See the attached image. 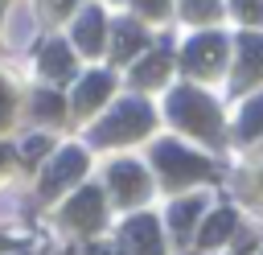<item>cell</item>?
<instances>
[{
    "instance_id": "cell-4",
    "label": "cell",
    "mask_w": 263,
    "mask_h": 255,
    "mask_svg": "<svg viewBox=\"0 0 263 255\" xmlns=\"http://www.w3.org/2000/svg\"><path fill=\"white\" fill-rule=\"evenodd\" d=\"M218 58H222V37H214V33L197 37V41L185 49V66H189V70H210V66H218Z\"/></svg>"
},
{
    "instance_id": "cell-22",
    "label": "cell",
    "mask_w": 263,
    "mask_h": 255,
    "mask_svg": "<svg viewBox=\"0 0 263 255\" xmlns=\"http://www.w3.org/2000/svg\"><path fill=\"white\" fill-rule=\"evenodd\" d=\"M4 115H8V90L0 86V119H4Z\"/></svg>"
},
{
    "instance_id": "cell-3",
    "label": "cell",
    "mask_w": 263,
    "mask_h": 255,
    "mask_svg": "<svg viewBox=\"0 0 263 255\" xmlns=\"http://www.w3.org/2000/svg\"><path fill=\"white\" fill-rule=\"evenodd\" d=\"M156 160H160V169H164L168 177H181V181H189V177H210V165H205L201 156H193V152H181L177 144H160V148H156Z\"/></svg>"
},
{
    "instance_id": "cell-7",
    "label": "cell",
    "mask_w": 263,
    "mask_h": 255,
    "mask_svg": "<svg viewBox=\"0 0 263 255\" xmlns=\"http://www.w3.org/2000/svg\"><path fill=\"white\" fill-rule=\"evenodd\" d=\"M111 185H115V193H119L123 202L140 197V189H144V173H140V165H115V169H111Z\"/></svg>"
},
{
    "instance_id": "cell-13",
    "label": "cell",
    "mask_w": 263,
    "mask_h": 255,
    "mask_svg": "<svg viewBox=\"0 0 263 255\" xmlns=\"http://www.w3.org/2000/svg\"><path fill=\"white\" fill-rule=\"evenodd\" d=\"M41 62H45V74H66V70H70V53H66L62 45H45Z\"/></svg>"
},
{
    "instance_id": "cell-11",
    "label": "cell",
    "mask_w": 263,
    "mask_h": 255,
    "mask_svg": "<svg viewBox=\"0 0 263 255\" xmlns=\"http://www.w3.org/2000/svg\"><path fill=\"white\" fill-rule=\"evenodd\" d=\"M107 86H111V82H107V74H90V78L78 86V107H90V103H99Z\"/></svg>"
},
{
    "instance_id": "cell-5",
    "label": "cell",
    "mask_w": 263,
    "mask_h": 255,
    "mask_svg": "<svg viewBox=\"0 0 263 255\" xmlns=\"http://www.w3.org/2000/svg\"><path fill=\"white\" fill-rule=\"evenodd\" d=\"M123 239L136 247V255H160V234H156V222H152V218H136V222H127Z\"/></svg>"
},
{
    "instance_id": "cell-19",
    "label": "cell",
    "mask_w": 263,
    "mask_h": 255,
    "mask_svg": "<svg viewBox=\"0 0 263 255\" xmlns=\"http://www.w3.org/2000/svg\"><path fill=\"white\" fill-rule=\"evenodd\" d=\"M58 107H62V103H58V99H53V95H49V99H41V103H37V111H41V115H45V111H49V115H58Z\"/></svg>"
},
{
    "instance_id": "cell-6",
    "label": "cell",
    "mask_w": 263,
    "mask_h": 255,
    "mask_svg": "<svg viewBox=\"0 0 263 255\" xmlns=\"http://www.w3.org/2000/svg\"><path fill=\"white\" fill-rule=\"evenodd\" d=\"M82 165H86V156H82L78 148H66V152L58 156V165L45 173V193H49V189H58L62 181H70L74 173H82Z\"/></svg>"
},
{
    "instance_id": "cell-17",
    "label": "cell",
    "mask_w": 263,
    "mask_h": 255,
    "mask_svg": "<svg viewBox=\"0 0 263 255\" xmlns=\"http://www.w3.org/2000/svg\"><path fill=\"white\" fill-rule=\"evenodd\" d=\"M238 8H242L251 21H259V16H263V4H259V0H238Z\"/></svg>"
},
{
    "instance_id": "cell-9",
    "label": "cell",
    "mask_w": 263,
    "mask_h": 255,
    "mask_svg": "<svg viewBox=\"0 0 263 255\" xmlns=\"http://www.w3.org/2000/svg\"><path fill=\"white\" fill-rule=\"evenodd\" d=\"M99 25H103V21H99V12H95V8H86V12H82V21H78V33H74V37H78V45H82L86 53H95V49H99Z\"/></svg>"
},
{
    "instance_id": "cell-16",
    "label": "cell",
    "mask_w": 263,
    "mask_h": 255,
    "mask_svg": "<svg viewBox=\"0 0 263 255\" xmlns=\"http://www.w3.org/2000/svg\"><path fill=\"white\" fill-rule=\"evenodd\" d=\"M259 128H263V99H255L242 111V132H259Z\"/></svg>"
},
{
    "instance_id": "cell-23",
    "label": "cell",
    "mask_w": 263,
    "mask_h": 255,
    "mask_svg": "<svg viewBox=\"0 0 263 255\" xmlns=\"http://www.w3.org/2000/svg\"><path fill=\"white\" fill-rule=\"evenodd\" d=\"M4 156H8V148H0V160H4Z\"/></svg>"
},
{
    "instance_id": "cell-10",
    "label": "cell",
    "mask_w": 263,
    "mask_h": 255,
    "mask_svg": "<svg viewBox=\"0 0 263 255\" xmlns=\"http://www.w3.org/2000/svg\"><path fill=\"white\" fill-rule=\"evenodd\" d=\"M230 226H234V214H230V210H218V214L205 222V230H201V243H205V247L222 243V239L230 234Z\"/></svg>"
},
{
    "instance_id": "cell-2",
    "label": "cell",
    "mask_w": 263,
    "mask_h": 255,
    "mask_svg": "<svg viewBox=\"0 0 263 255\" xmlns=\"http://www.w3.org/2000/svg\"><path fill=\"white\" fill-rule=\"evenodd\" d=\"M148 119H152V111L144 107V103H136V99H127V103H119L111 115H107V123H103V132H99V140H111V136H136L140 128H148Z\"/></svg>"
},
{
    "instance_id": "cell-1",
    "label": "cell",
    "mask_w": 263,
    "mask_h": 255,
    "mask_svg": "<svg viewBox=\"0 0 263 255\" xmlns=\"http://www.w3.org/2000/svg\"><path fill=\"white\" fill-rule=\"evenodd\" d=\"M173 115H177L189 132H201V136H214V132H218V115H214L210 99H201L197 90H177V95H173Z\"/></svg>"
},
{
    "instance_id": "cell-20",
    "label": "cell",
    "mask_w": 263,
    "mask_h": 255,
    "mask_svg": "<svg viewBox=\"0 0 263 255\" xmlns=\"http://www.w3.org/2000/svg\"><path fill=\"white\" fill-rule=\"evenodd\" d=\"M25 152H29V156H37V152H45V140H29V144H25Z\"/></svg>"
},
{
    "instance_id": "cell-21",
    "label": "cell",
    "mask_w": 263,
    "mask_h": 255,
    "mask_svg": "<svg viewBox=\"0 0 263 255\" xmlns=\"http://www.w3.org/2000/svg\"><path fill=\"white\" fill-rule=\"evenodd\" d=\"M66 4H70V0H45V8H49V12H62Z\"/></svg>"
},
{
    "instance_id": "cell-8",
    "label": "cell",
    "mask_w": 263,
    "mask_h": 255,
    "mask_svg": "<svg viewBox=\"0 0 263 255\" xmlns=\"http://www.w3.org/2000/svg\"><path fill=\"white\" fill-rule=\"evenodd\" d=\"M66 214H70L78 226H95V222L103 218V202H99V193H95V189H82V193L70 202V210H66Z\"/></svg>"
},
{
    "instance_id": "cell-15",
    "label": "cell",
    "mask_w": 263,
    "mask_h": 255,
    "mask_svg": "<svg viewBox=\"0 0 263 255\" xmlns=\"http://www.w3.org/2000/svg\"><path fill=\"white\" fill-rule=\"evenodd\" d=\"M201 210V202L193 197V202H181V206H173V222H177V230H185L189 222H193V214Z\"/></svg>"
},
{
    "instance_id": "cell-24",
    "label": "cell",
    "mask_w": 263,
    "mask_h": 255,
    "mask_svg": "<svg viewBox=\"0 0 263 255\" xmlns=\"http://www.w3.org/2000/svg\"><path fill=\"white\" fill-rule=\"evenodd\" d=\"M193 4H197V8H201V0H193Z\"/></svg>"
},
{
    "instance_id": "cell-14",
    "label": "cell",
    "mask_w": 263,
    "mask_h": 255,
    "mask_svg": "<svg viewBox=\"0 0 263 255\" xmlns=\"http://www.w3.org/2000/svg\"><path fill=\"white\" fill-rule=\"evenodd\" d=\"M242 58L251 62V70H259L263 66V37H255V33L242 37Z\"/></svg>"
},
{
    "instance_id": "cell-12",
    "label": "cell",
    "mask_w": 263,
    "mask_h": 255,
    "mask_svg": "<svg viewBox=\"0 0 263 255\" xmlns=\"http://www.w3.org/2000/svg\"><path fill=\"white\" fill-rule=\"evenodd\" d=\"M140 41H144V33H140L136 25H119V29H115V53H119V58H127Z\"/></svg>"
},
{
    "instance_id": "cell-18",
    "label": "cell",
    "mask_w": 263,
    "mask_h": 255,
    "mask_svg": "<svg viewBox=\"0 0 263 255\" xmlns=\"http://www.w3.org/2000/svg\"><path fill=\"white\" fill-rule=\"evenodd\" d=\"M136 4H140V8H144V12H152V16H160V12H164V8H168V4H164V0H136Z\"/></svg>"
}]
</instances>
